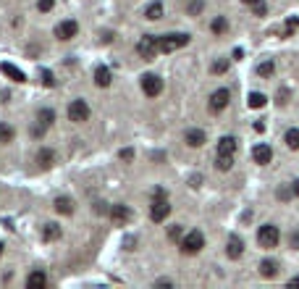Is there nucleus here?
Instances as JSON below:
<instances>
[{
    "label": "nucleus",
    "mask_w": 299,
    "mask_h": 289,
    "mask_svg": "<svg viewBox=\"0 0 299 289\" xmlns=\"http://www.w3.org/2000/svg\"><path fill=\"white\" fill-rule=\"evenodd\" d=\"M278 242H281V231H278V226H273V223H263V226L257 229V245L260 247L273 250V247H278Z\"/></svg>",
    "instance_id": "1"
},
{
    "label": "nucleus",
    "mask_w": 299,
    "mask_h": 289,
    "mask_svg": "<svg viewBox=\"0 0 299 289\" xmlns=\"http://www.w3.org/2000/svg\"><path fill=\"white\" fill-rule=\"evenodd\" d=\"M179 245H181V253H184V255H197L200 250L205 247V234H202V231H197V229H194V231H186Z\"/></svg>",
    "instance_id": "2"
},
{
    "label": "nucleus",
    "mask_w": 299,
    "mask_h": 289,
    "mask_svg": "<svg viewBox=\"0 0 299 289\" xmlns=\"http://www.w3.org/2000/svg\"><path fill=\"white\" fill-rule=\"evenodd\" d=\"M184 45H189V34H163V37H157L160 53H173V50L184 48Z\"/></svg>",
    "instance_id": "3"
},
{
    "label": "nucleus",
    "mask_w": 299,
    "mask_h": 289,
    "mask_svg": "<svg viewBox=\"0 0 299 289\" xmlns=\"http://www.w3.org/2000/svg\"><path fill=\"white\" fill-rule=\"evenodd\" d=\"M137 53L142 55L145 61H152L157 53H160V48H157V37L155 34H145L142 40L137 42Z\"/></svg>",
    "instance_id": "4"
},
{
    "label": "nucleus",
    "mask_w": 299,
    "mask_h": 289,
    "mask_svg": "<svg viewBox=\"0 0 299 289\" xmlns=\"http://www.w3.org/2000/svg\"><path fill=\"white\" fill-rule=\"evenodd\" d=\"M168 216H171V205H168L165 197H152V205H150V218L155 223H163Z\"/></svg>",
    "instance_id": "5"
},
{
    "label": "nucleus",
    "mask_w": 299,
    "mask_h": 289,
    "mask_svg": "<svg viewBox=\"0 0 299 289\" xmlns=\"http://www.w3.org/2000/svg\"><path fill=\"white\" fill-rule=\"evenodd\" d=\"M89 118V105L87 100H71L69 102V121H74V124H81V121Z\"/></svg>",
    "instance_id": "6"
},
{
    "label": "nucleus",
    "mask_w": 299,
    "mask_h": 289,
    "mask_svg": "<svg viewBox=\"0 0 299 289\" xmlns=\"http://www.w3.org/2000/svg\"><path fill=\"white\" fill-rule=\"evenodd\" d=\"M142 92L147 97H157L163 92V79L157 74H145L142 77Z\"/></svg>",
    "instance_id": "7"
},
{
    "label": "nucleus",
    "mask_w": 299,
    "mask_h": 289,
    "mask_svg": "<svg viewBox=\"0 0 299 289\" xmlns=\"http://www.w3.org/2000/svg\"><path fill=\"white\" fill-rule=\"evenodd\" d=\"M76 34H79V24L74 21V18H66V21H61L55 26V37H58V40H74Z\"/></svg>",
    "instance_id": "8"
},
{
    "label": "nucleus",
    "mask_w": 299,
    "mask_h": 289,
    "mask_svg": "<svg viewBox=\"0 0 299 289\" xmlns=\"http://www.w3.org/2000/svg\"><path fill=\"white\" fill-rule=\"evenodd\" d=\"M228 100H231V92H228L226 87L216 90V92L210 95V110H213V113H221V110L228 105Z\"/></svg>",
    "instance_id": "9"
},
{
    "label": "nucleus",
    "mask_w": 299,
    "mask_h": 289,
    "mask_svg": "<svg viewBox=\"0 0 299 289\" xmlns=\"http://www.w3.org/2000/svg\"><path fill=\"white\" fill-rule=\"evenodd\" d=\"M252 158H255V163L268 166V163H270V158H273V150H270V147H268L265 142H260V145L252 147Z\"/></svg>",
    "instance_id": "10"
},
{
    "label": "nucleus",
    "mask_w": 299,
    "mask_h": 289,
    "mask_svg": "<svg viewBox=\"0 0 299 289\" xmlns=\"http://www.w3.org/2000/svg\"><path fill=\"white\" fill-rule=\"evenodd\" d=\"M226 255H228L231 260H236V258H241V255H244V242H241L236 234H231V237H228V245H226Z\"/></svg>",
    "instance_id": "11"
},
{
    "label": "nucleus",
    "mask_w": 299,
    "mask_h": 289,
    "mask_svg": "<svg viewBox=\"0 0 299 289\" xmlns=\"http://www.w3.org/2000/svg\"><path fill=\"white\" fill-rule=\"evenodd\" d=\"M0 71H3L11 82H18V85H21V82H26V74H24L21 69H16L13 63H8V61H5V63H0Z\"/></svg>",
    "instance_id": "12"
},
{
    "label": "nucleus",
    "mask_w": 299,
    "mask_h": 289,
    "mask_svg": "<svg viewBox=\"0 0 299 289\" xmlns=\"http://www.w3.org/2000/svg\"><path fill=\"white\" fill-rule=\"evenodd\" d=\"M48 287V276H45V271H32L29 276H26V289H45Z\"/></svg>",
    "instance_id": "13"
},
{
    "label": "nucleus",
    "mask_w": 299,
    "mask_h": 289,
    "mask_svg": "<svg viewBox=\"0 0 299 289\" xmlns=\"http://www.w3.org/2000/svg\"><path fill=\"white\" fill-rule=\"evenodd\" d=\"M184 139H186V145L189 147H202L205 145V132L202 129H186V134H184Z\"/></svg>",
    "instance_id": "14"
},
{
    "label": "nucleus",
    "mask_w": 299,
    "mask_h": 289,
    "mask_svg": "<svg viewBox=\"0 0 299 289\" xmlns=\"http://www.w3.org/2000/svg\"><path fill=\"white\" fill-rule=\"evenodd\" d=\"M37 163H40L42 169H50V166L55 163V150L53 147H40V150H37Z\"/></svg>",
    "instance_id": "15"
},
{
    "label": "nucleus",
    "mask_w": 299,
    "mask_h": 289,
    "mask_svg": "<svg viewBox=\"0 0 299 289\" xmlns=\"http://www.w3.org/2000/svg\"><path fill=\"white\" fill-rule=\"evenodd\" d=\"M233 153H236V139L233 137H221L216 155H233Z\"/></svg>",
    "instance_id": "16"
},
{
    "label": "nucleus",
    "mask_w": 299,
    "mask_h": 289,
    "mask_svg": "<svg viewBox=\"0 0 299 289\" xmlns=\"http://www.w3.org/2000/svg\"><path fill=\"white\" fill-rule=\"evenodd\" d=\"M110 218H113L116 223H126L129 218H132V210H129L126 205H110Z\"/></svg>",
    "instance_id": "17"
},
{
    "label": "nucleus",
    "mask_w": 299,
    "mask_h": 289,
    "mask_svg": "<svg viewBox=\"0 0 299 289\" xmlns=\"http://www.w3.org/2000/svg\"><path fill=\"white\" fill-rule=\"evenodd\" d=\"M42 239L45 242L61 239V226H58V223H45V226H42Z\"/></svg>",
    "instance_id": "18"
},
{
    "label": "nucleus",
    "mask_w": 299,
    "mask_h": 289,
    "mask_svg": "<svg viewBox=\"0 0 299 289\" xmlns=\"http://www.w3.org/2000/svg\"><path fill=\"white\" fill-rule=\"evenodd\" d=\"M260 276L276 279L278 276V263H276V260H263V263H260Z\"/></svg>",
    "instance_id": "19"
},
{
    "label": "nucleus",
    "mask_w": 299,
    "mask_h": 289,
    "mask_svg": "<svg viewBox=\"0 0 299 289\" xmlns=\"http://www.w3.org/2000/svg\"><path fill=\"white\" fill-rule=\"evenodd\" d=\"M55 210H58L61 216H71L74 213V200L71 197H58L55 200Z\"/></svg>",
    "instance_id": "20"
},
{
    "label": "nucleus",
    "mask_w": 299,
    "mask_h": 289,
    "mask_svg": "<svg viewBox=\"0 0 299 289\" xmlns=\"http://www.w3.org/2000/svg\"><path fill=\"white\" fill-rule=\"evenodd\" d=\"M95 85H97V87H108V85H110V69H108V66H97V71H95Z\"/></svg>",
    "instance_id": "21"
},
{
    "label": "nucleus",
    "mask_w": 299,
    "mask_h": 289,
    "mask_svg": "<svg viewBox=\"0 0 299 289\" xmlns=\"http://www.w3.org/2000/svg\"><path fill=\"white\" fill-rule=\"evenodd\" d=\"M210 29H213V34H226L228 32V18L226 16H216V18H213V24H210Z\"/></svg>",
    "instance_id": "22"
},
{
    "label": "nucleus",
    "mask_w": 299,
    "mask_h": 289,
    "mask_svg": "<svg viewBox=\"0 0 299 289\" xmlns=\"http://www.w3.org/2000/svg\"><path fill=\"white\" fill-rule=\"evenodd\" d=\"M13 137H16V129L11 124H0V145L13 142Z\"/></svg>",
    "instance_id": "23"
},
{
    "label": "nucleus",
    "mask_w": 299,
    "mask_h": 289,
    "mask_svg": "<svg viewBox=\"0 0 299 289\" xmlns=\"http://www.w3.org/2000/svg\"><path fill=\"white\" fill-rule=\"evenodd\" d=\"M284 142L289 150H299V129H289L286 137H284Z\"/></svg>",
    "instance_id": "24"
},
{
    "label": "nucleus",
    "mask_w": 299,
    "mask_h": 289,
    "mask_svg": "<svg viewBox=\"0 0 299 289\" xmlns=\"http://www.w3.org/2000/svg\"><path fill=\"white\" fill-rule=\"evenodd\" d=\"M145 16L150 18V21H157V18L163 16V3H150L147 11H145Z\"/></svg>",
    "instance_id": "25"
},
{
    "label": "nucleus",
    "mask_w": 299,
    "mask_h": 289,
    "mask_svg": "<svg viewBox=\"0 0 299 289\" xmlns=\"http://www.w3.org/2000/svg\"><path fill=\"white\" fill-rule=\"evenodd\" d=\"M37 121H40V124H45V126H50L53 121H55V110H53V108H42L40 113H37Z\"/></svg>",
    "instance_id": "26"
},
{
    "label": "nucleus",
    "mask_w": 299,
    "mask_h": 289,
    "mask_svg": "<svg viewBox=\"0 0 299 289\" xmlns=\"http://www.w3.org/2000/svg\"><path fill=\"white\" fill-rule=\"evenodd\" d=\"M249 108H263L265 102H268V97L263 95V92H249Z\"/></svg>",
    "instance_id": "27"
},
{
    "label": "nucleus",
    "mask_w": 299,
    "mask_h": 289,
    "mask_svg": "<svg viewBox=\"0 0 299 289\" xmlns=\"http://www.w3.org/2000/svg\"><path fill=\"white\" fill-rule=\"evenodd\" d=\"M216 166L221 171H231L233 166V155H216Z\"/></svg>",
    "instance_id": "28"
},
{
    "label": "nucleus",
    "mask_w": 299,
    "mask_h": 289,
    "mask_svg": "<svg viewBox=\"0 0 299 289\" xmlns=\"http://www.w3.org/2000/svg\"><path fill=\"white\" fill-rule=\"evenodd\" d=\"M40 82H42L45 87H55V77H53V71H50V69H42V71H40Z\"/></svg>",
    "instance_id": "29"
},
{
    "label": "nucleus",
    "mask_w": 299,
    "mask_h": 289,
    "mask_svg": "<svg viewBox=\"0 0 299 289\" xmlns=\"http://www.w3.org/2000/svg\"><path fill=\"white\" fill-rule=\"evenodd\" d=\"M273 61H265V63H260V66H257V74H260V77H263V79H268L270 77V74H273Z\"/></svg>",
    "instance_id": "30"
},
{
    "label": "nucleus",
    "mask_w": 299,
    "mask_h": 289,
    "mask_svg": "<svg viewBox=\"0 0 299 289\" xmlns=\"http://www.w3.org/2000/svg\"><path fill=\"white\" fill-rule=\"evenodd\" d=\"M181 237H184L181 226H171V229H168V239H171V242H181Z\"/></svg>",
    "instance_id": "31"
},
{
    "label": "nucleus",
    "mask_w": 299,
    "mask_h": 289,
    "mask_svg": "<svg viewBox=\"0 0 299 289\" xmlns=\"http://www.w3.org/2000/svg\"><path fill=\"white\" fill-rule=\"evenodd\" d=\"M53 5H55V0H37V8H40V13L53 11Z\"/></svg>",
    "instance_id": "32"
},
{
    "label": "nucleus",
    "mask_w": 299,
    "mask_h": 289,
    "mask_svg": "<svg viewBox=\"0 0 299 289\" xmlns=\"http://www.w3.org/2000/svg\"><path fill=\"white\" fill-rule=\"evenodd\" d=\"M186 11H189L192 16H197L202 11V0H189V5H186Z\"/></svg>",
    "instance_id": "33"
},
{
    "label": "nucleus",
    "mask_w": 299,
    "mask_h": 289,
    "mask_svg": "<svg viewBox=\"0 0 299 289\" xmlns=\"http://www.w3.org/2000/svg\"><path fill=\"white\" fill-rule=\"evenodd\" d=\"M226 69H228V61H226V58H221V61L213 63V74H223Z\"/></svg>",
    "instance_id": "34"
},
{
    "label": "nucleus",
    "mask_w": 299,
    "mask_h": 289,
    "mask_svg": "<svg viewBox=\"0 0 299 289\" xmlns=\"http://www.w3.org/2000/svg\"><path fill=\"white\" fill-rule=\"evenodd\" d=\"M265 11H268V5L263 3V0H257V3L252 5V13H255V16H265Z\"/></svg>",
    "instance_id": "35"
},
{
    "label": "nucleus",
    "mask_w": 299,
    "mask_h": 289,
    "mask_svg": "<svg viewBox=\"0 0 299 289\" xmlns=\"http://www.w3.org/2000/svg\"><path fill=\"white\" fill-rule=\"evenodd\" d=\"M121 161H134V150H132V147H126V150H121Z\"/></svg>",
    "instance_id": "36"
},
{
    "label": "nucleus",
    "mask_w": 299,
    "mask_h": 289,
    "mask_svg": "<svg viewBox=\"0 0 299 289\" xmlns=\"http://www.w3.org/2000/svg\"><path fill=\"white\" fill-rule=\"evenodd\" d=\"M45 129H48L45 124H37V126H32V137H34V139H37V137H42V134H45Z\"/></svg>",
    "instance_id": "37"
},
{
    "label": "nucleus",
    "mask_w": 299,
    "mask_h": 289,
    "mask_svg": "<svg viewBox=\"0 0 299 289\" xmlns=\"http://www.w3.org/2000/svg\"><path fill=\"white\" fill-rule=\"evenodd\" d=\"M95 213H110V208L105 202H95Z\"/></svg>",
    "instance_id": "38"
},
{
    "label": "nucleus",
    "mask_w": 299,
    "mask_h": 289,
    "mask_svg": "<svg viewBox=\"0 0 299 289\" xmlns=\"http://www.w3.org/2000/svg\"><path fill=\"white\" fill-rule=\"evenodd\" d=\"M292 190H278V200H289V197H292Z\"/></svg>",
    "instance_id": "39"
},
{
    "label": "nucleus",
    "mask_w": 299,
    "mask_h": 289,
    "mask_svg": "<svg viewBox=\"0 0 299 289\" xmlns=\"http://www.w3.org/2000/svg\"><path fill=\"white\" fill-rule=\"evenodd\" d=\"M292 247L299 250V231H294V234H292Z\"/></svg>",
    "instance_id": "40"
},
{
    "label": "nucleus",
    "mask_w": 299,
    "mask_h": 289,
    "mask_svg": "<svg viewBox=\"0 0 299 289\" xmlns=\"http://www.w3.org/2000/svg\"><path fill=\"white\" fill-rule=\"evenodd\" d=\"M292 192H294L297 197H299V179H294V182H292Z\"/></svg>",
    "instance_id": "41"
},
{
    "label": "nucleus",
    "mask_w": 299,
    "mask_h": 289,
    "mask_svg": "<svg viewBox=\"0 0 299 289\" xmlns=\"http://www.w3.org/2000/svg\"><path fill=\"white\" fill-rule=\"evenodd\" d=\"M152 197H165V190H160V187H157V190L152 192Z\"/></svg>",
    "instance_id": "42"
},
{
    "label": "nucleus",
    "mask_w": 299,
    "mask_h": 289,
    "mask_svg": "<svg viewBox=\"0 0 299 289\" xmlns=\"http://www.w3.org/2000/svg\"><path fill=\"white\" fill-rule=\"evenodd\" d=\"M289 284H292V287H299V276H294V279H292V282H289Z\"/></svg>",
    "instance_id": "43"
},
{
    "label": "nucleus",
    "mask_w": 299,
    "mask_h": 289,
    "mask_svg": "<svg viewBox=\"0 0 299 289\" xmlns=\"http://www.w3.org/2000/svg\"><path fill=\"white\" fill-rule=\"evenodd\" d=\"M241 3H244V5H255L257 0H241Z\"/></svg>",
    "instance_id": "44"
},
{
    "label": "nucleus",
    "mask_w": 299,
    "mask_h": 289,
    "mask_svg": "<svg viewBox=\"0 0 299 289\" xmlns=\"http://www.w3.org/2000/svg\"><path fill=\"white\" fill-rule=\"evenodd\" d=\"M0 255H3V242H0Z\"/></svg>",
    "instance_id": "45"
}]
</instances>
